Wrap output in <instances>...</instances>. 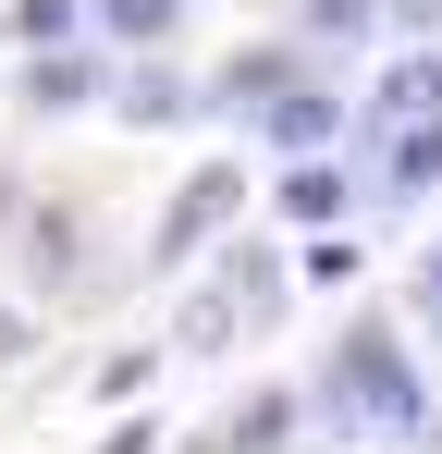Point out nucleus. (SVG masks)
Masks as SVG:
<instances>
[{
    "label": "nucleus",
    "mask_w": 442,
    "mask_h": 454,
    "mask_svg": "<svg viewBox=\"0 0 442 454\" xmlns=\"http://www.w3.org/2000/svg\"><path fill=\"white\" fill-rule=\"evenodd\" d=\"M172 12H185V0H99V25H111V37H160Z\"/></svg>",
    "instance_id": "nucleus-1"
}]
</instances>
